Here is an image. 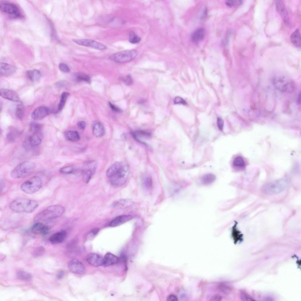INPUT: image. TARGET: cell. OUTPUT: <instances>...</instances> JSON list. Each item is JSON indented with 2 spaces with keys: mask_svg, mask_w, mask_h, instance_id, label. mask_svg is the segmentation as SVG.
<instances>
[{
  "mask_svg": "<svg viewBox=\"0 0 301 301\" xmlns=\"http://www.w3.org/2000/svg\"><path fill=\"white\" fill-rule=\"evenodd\" d=\"M129 172V168L127 164L121 162H116L108 169L106 175L113 186L119 187L126 182Z\"/></svg>",
  "mask_w": 301,
  "mask_h": 301,
  "instance_id": "cell-1",
  "label": "cell"
},
{
  "mask_svg": "<svg viewBox=\"0 0 301 301\" xmlns=\"http://www.w3.org/2000/svg\"><path fill=\"white\" fill-rule=\"evenodd\" d=\"M38 203L35 200L25 198L16 199L10 203V209L16 213H31L38 207Z\"/></svg>",
  "mask_w": 301,
  "mask_h": 301,
  "instance_id": "cell-2",
  "label": "cell"
},
{
  "mask_svg": "<svg viewBox=\"0 0 301 301\" xmlns=\"http://www.w3.org/2000/svg\"><path fill=\"white\" fill-rule=\"evenodd\" d=\"M64 211V208L61 205L50 206L37 214L34 217V221L37 222L59 218L62 215Z\"/></svg>",
  "mask_w": 301,
  "mask_h": 301,
  "instance_id": "cell-3",
  "label": "cell"
},
{
  "mask_svg": "<svg viewBox=\"0 0 301 301\" xmlns=\"http://www.w3.org/2000/svg\"><path fill=\"white\" fill-rule=\"evenodd\" d=\"M35 168V165L33 162L25 161L16 166L11 172V176L15 179L23 178L32 173Z\"/></svg>",
  "mask_w": 301,
  "mask_h": 301,
  "instance_id": "cell-4",
  "label": "cell"
},
{
  "mask_svg": "<svg viewBox=\"0 0 301 301\" xmlns=\"http://www.w3.org/2000/svg\"><path fill=\"white\" fill-rule=\"evenodd\" d=\"M288 182L280 180L268 183L263 186L261 189L264 194L269 195L278 194L285 190L288 187Z\"/></svg>",
  "mask_w": 301,
  "mask_h": 301,
  "instance_id": "cell-5",
  "label": "cell"
},
{
  "mask_svg": "<svg viewBox=\"0 0 301 301\" xmlns=\"http://www.w3.org/2000/svg\"><path fill=\"white\" fill-rule=\"evenodd\" d=\"M42 186L41 178L37 176H34L24 182L21 185V188L25 193L32 194L38 191Z\"/></svg>",
  "mask_w": 301,
  "mask_h": 301,
  "instance_id": "cell-6",
  "label": "cell"
},
{
  "mask_svg": "<svg viewBox=\"0 0 301 301\" xmlns=\"http://www.w3.org/2000/svg\"><path fill=\"white\" fill-rule=\"evenodd\" d=\"M138 54V52L136 50L124 51L111 55L109 58L118 63H125L132 60Z\"/></svg>",
  "mask_w": 301,
  "mask_h": 301,
  "instance_id": "cell-7",
  "label": "cell"
},
{
  "mask_svg": "<svg viewBox=\"0 0 301 301\" xmlns=\"http://www.w3.org/2000/svg\"><path fill=\"white\" fill-rule=\"evenodd\" d=\"M0 9L1 11L8 14L12 18L23 17L18 6L13 3L6 1L1 2Z\"/></svg>",
  "mask_w": 301,
  "mask_h": 301,
  "instance_id": "cell-8",
  "label": "cell"
},
{
  "mask_svg": "<svg viewBox=\"0 0 301 301\" xmlns=\"http://www.w3.org/2000/svg\"><path fill=\"white\" fill-rule=\"evenodd\" d=\"M97 162L94 160L88 161L83 165L82 168L83 179L85 183H88L94 174L97 167Z\"/></svg>",
  "mask_w": 301,
  "mask_h": 301,
  "instance_id": "cell-9",
  "label": "cell"
},
{
  "mask_svg": "<svg viewBox=\"0 0 301 301\" xmlns=\"http://www.w3.org/2000/svg\"><path fill=\"white\" fill-rule=\"evenodd\" d=\"M72 40L78 45L90 47L97 50H103L107 48V47L104 44L91 39H73Z\"/></svg>",
  "mask_w": 301,
  "mask_h": 301,
  "instance_id": "cell-10",
  "label": "cell"
},
{
  "mask_svg": "<svg viewBox=\"0 0 301 301\" xmlns=\"http://www.w3.org/2000/svg\"><path fill=\"white\" fill-rule=\"evenodd\" d=\"M68 266L70 271L75 274H83L86 272L84 265L77 259H73L70 261L68 263Z\"/></svg>",
  "mask_w": 301,
  "mask_h": 301,
  "instance_id": "cell-11",
  "label": "cell"
},
{
  "mask_svg": "<svg viewBox=\"0 0 301 301\" xmlns=\"http://www.w3.org/2000/svg\"><path fill=\"white\" fill-rule=\"evenodd\" d=\"M51 112V110L48 107L41 106L34 109L31 113V116L34 120H40L44 118Z\"/></svg>",
  "mask_w": 301,
  "mask_h": 301,
  "instance_id": "cell-12",
  "label": "cell"
},
{
  "mask_svg": "<svg viewBox=\"0 0 301 301\" xmlns=\"http://www.w3.org/2000/svg\"><path fill=\"white\" fill-rule=\"evenodd\" d=\"M0 95L3 98L13 101H18L20 98L15 91L9 89L2 88L0 90Z\"/></svg>",
  "mask_w": 301,
  "mask_h": 301,
  "instance_id": "cell-13",
  "label": "cell"
},
{
  "mask_svg": "<svg viewBox=\"0 0 301 301\" xmlns=\"http://www.w3.org/2000/svg\"><path fill=\"white\" fill-rule=\"evenodd\" d=\"M51 228L48 225L39 222H37L32 227L31 232L35 234H47Z\"/></svg>",
  "mask_w": 301,
  "mask_h": 301,
  "instance_id": "cell-14",
  "label": "cell"
},
{
  "mask_svg": "<svg viewBox=\"0 0 301 301\" xmlns=\"http://www.w3.org/2000/svg\"><path fill=\"white\" fill-rule=\"evenodd\" d=\"M17 70L16 68L7 63L2 62L0 64L1 76H8L14 73Z\"/></svg>",
  "mask_w": 301,
  "mask_h": 301,
  "instance_id": "cell-15",
  "label": "cell"
},
{
  "mask_svg": "<svg viewBox=\"0 0 301 301\" xmlns=\"http://www.w3.org/2000/svg\"><path fill=\"white\" fill-rule=\"evenodd\" d=\"M275 4L277 10L280 15L284 22L288 24L289 17L287 10L285 5L282 1H275Z\"/></svg>",
  "mask_w": 301,
  "mask_h": 301,
  "instance_id": "cell-16",
  "label": "cell"
},
{
  "mask_svg": "<svg viewBox=\"0 0 301 301\" xmlns=\"http://www.w3.org/2000/svg\"><path fill=\"white\" fill-rule=\"evenodd\" d=\"M86 261L90 265L97 267L103 265V259L96 254L91 253L87 257Z\"/></svg>",
  "mask_w": 301,
  "mask_h": 301,
  "instance_id": "cell-17",
  "label": "cell"
},
{
  "mask_svg": "<svg viewBox=\"0 0 301 301\" xmlns=\"http://www.w3.org/2000/svg\"><path fill=\"white\" fill-rule=\"evenodd\" d=\"M66 235V232L65 230H61L51 235L49 238V240L53 244L60 243L65 240Z\"/></svg>",
  "mask_w": 301,
  "mask_h": 301,
  "instance_id": "cell-18",
  "label": "cell"
},
{
  "mask_svg": "<svg viewBox=\"0 0 301 301\" xmlns=\"http://www.w3.org/2000/svg\"><path fill=\"white\" fill-rule=\"evenodd\" d=\"M132 218V216L129 215H123L118 216L110 222L109 226L111 227L119 226L129 221Z\"/></svg>",
  "mask_w": 301,
  "mask_h": 301,
  "instance_id": "cell-19",
  "label": "cell"
},
{
  "mask_svg": "<svg viewBox=\"0 0 301 301\" xmlns=\"http://www.w3.org/2000/svg\"><path fill=\"white\" fill-rule=\"evenodd\" d=\"M42 139L41 131L34 133L29 137V144L31 146H37L41 143Z\"/></svg>",
  "mask_w": 301,
  "mask_h": 301,
  "instance_id": "cell-20",
  "label": "cell"
},
{
  "mask_svg": "<svg viewBox=\"0 0 301 301\" xmlns=\"http://www.w3.org/2000/svg\"><path fill=\"white\" fill-rule=\"evenodd\" d=\"M93 135L97 137H101L104 135L105 128L100 122L98 121L94 122L93 125Z\"/></svg>",
  "mask_w": 301,
  "mask_h": 301,
  "instance_id": "cell-21",
  "label": "cell"
},
{
  "mask_svg": "<svg viewBox=\"0 0 301 301\" xmlns=\"http://www.w3.org/2000/svg\"><path fill=\"white\" fill-rule=\"evenodd\" d=\"M118 258L110 253L106 254L103 259V265L108 267L117 263L119 261Z\"/></svg>",
  "mask_w": 301,
  "mask_h": 301,
  "instance_id": "cell-22",
  "label": "cell"
},
{
  "mask_svg": "<svg viewBox=\"0 0 301 301\" xmlns=\"http://www.w3.org/2000/svg\"><path fill=\"white\" fill-rule=\"evenodd\" d=\"M205 34V31L203 28H198L192 34L191 36L192 40L194 42H198L203 39Z\"/></svg>",
  "mask_w": 301,
  "mask_h": 301,
  "instance_id": "cell-23",
  "label": "cell"
},
{
  "mask_svg": "<svg viewBox=\"0 0 301 301\" xmlns=\"http://www.w3.org/2000/svg\"><path fill=\"white\" fill-rule=\"evenodd\" d=\"M133 202L129 199H121L114 202L113 206L117 208H125L131 205Z\"/></svg>",
  "mask_w": 301,
  "mask_h": 301,
  "instance_id": "cell-24",
  "label": "cell"
},
{
  "mask_svg": "<svg viewBox=\"0 0 301 301\" xmlns=\"http://www.w3.org/2000/svg\"><path fill=\"white\" fill-rule=\"evenodd\" d=\"M290 41L295 46L300 47L301 46V36L300 32L299 29H296L291 35Z\"/></svg>",
  "mask_w": 301,
  "mask_h": 301,
  "instance_id": "cell-25",
  "label": "cell"
},
{
  "mask_svg": "<svg viewBox=\"0 0 301 301\" xmlns=\"http://www.w3.org/2000/svg\"><path fill=\"white\" fill-rule=\"evenodd\" d=\"M26 75L30 81H35L38 80L40 78L41 73L39 70L35 69L27 71Z\"/></svg>",
  "mask_w": 301,
  "mask_h": 301,
  "instance_id": "cell-26",
  "label": "cell"
},
{
  "mask_svg": "<svg viewBox=\"0 0 301 301\" xmlns=\"http://www.w3.org/2000/svg\"><path fill=\"white\" fill-rule=\"evenodd\" d=\"M65 138L69 141H78L80 139L78 132L76 131H70L66 132L64 134Z\"/></svg>",
  "mask_w": 301,
  "mask_h": 301,
  "instance_id": "cell-27",
  "label": "cell"
},
{
  "mask_svg": "<svg viewBox=\"0 0 301 301\" xmlns=\"http://www.w3.org/2000/svg\"><path fill=\"white\" fill-rule=\"evenodd\" d=\"M16 277L19 280L27 282L31 281L32 278L30 273L23 271L17 272L16 274Z\"/></svg>",
  "mask_w": 301,
  "mask_h": 301,
  "instance_id": "cell-28",
  "label": "cell"
},
{
  "mask_svg": "<svg viewBox=\"0 0 301 301\" xmlns=\"http://www.w3.org/2000/svg\"><path fill=\"white\" fill-rule=\"evenodd\" d=\"M216 177L212 173H208L203 175L201 179V182L205 185H209L213 182Z\"/></svg>",
  "mask_w": 301,
  "mask_h": 301,
  "instance_id": "cell-29",
  "label": "cell"
},
{
  "mask_svg": "<svg viewBox=\"0 0 301 301\" xmlns=\"http://www.w3.org/2000/svg\"><path fill=\"white\" fill-rule=\"evenodd\" d=\"M15 114L16 117L20 120L23 119L25 115V108L23 104H20L17 105Z\"/></svg>",
  "mask_w": 301,
  "mask_h": 301,
  "instance_id": "cell-30",
  "label": "cell"
},
{
  "mask_svg": "<svg viewBox=\"0 0 301 301\" xmlns=\"http://www.w3.org/2000/svg\"><path fill=\"white\" fill-rule=\"evenodd\" d=\"M69 94V93L66 92H63L62 93L57 112H59L63 108Z\"/></svg>",
  "mask_w": 301,
  "mask_h": 301,
  "instance_id": "cell-31",
  "label": "cell"
},
{
  "mask_svg": "<svg viewBox=\"0 0 301 301\" xmlns=\"http://www.w3.org/2000/svg\"><path fill=\"white\" fill-rule=\"evenodd\" d=\"M143 187L146 189L150 190L152 187V181L151 177L149 175L144 176L142 180Z\"/></svg>",
  "mask_w": 301,
  "mask_h": 301,
  "instance_id": "cell-32",
  "label": "cell"
},
{
  "mask_svg": "<svg viewBox=\"0 0 301 301\" xmlns=\"http://www.w3.org/2000/svg\"><path fill=\"white\" fill-rule=\"evenodd\" d=\"M237 223H235V224L233 227L232 235V236L235 241L237 242L238 240H240L242 239V235L240 232L236 228V226Z\"/></svg>",
  "mask_w": 301,
  "mask_h": 301,
  "instance_id": "cell-33",
  "label": "cell"
},
{
  "mask_svg": "<svg viewBox=\"0 0 301 301\" xmlns=\"http://www.w3.org/2000/svg\"><path fill=\"white\" fill-rule=\"evenodd\" d=\"M233 164L236 167L243 168L245 167V164L243 158L240 156L236 157L234 160Z\"/></svg>",
  "mask_w": 301,
  "mask_h": 301,
  "instance_id": "cell-34",
  "label": "cell"
},
{
  "mask_svg": "<svg viewBox=\"0 0 301 301\" xmlns=\"http://www.w3.org/2000/svg\"><path fill=\"white\" fill-rule=\"evenodd\" d=\"M19 134V132L13 129L9 132L7 135V138L10 141H14Z\"/></svg>",
  "mask_w": 301,
  "mask_h": 301,
  "instance_id": "cell-35",
  "label": "cell"
},
{
  "mask_svg": "<svg viewBox=\"0 0 301 301\" xmlns=\"http://www.w3.org/2000/svg\"><path fill=\"white\" fill-rule=\"evenodd\" d=\"M45 252L44 248L42 246H40L36 248L33 250L32 255L34 257H38L42 256Z\"/></svg>",
  "mask_w": 301,
  "mask_h": 301,
  "instance_id": "cell-36",
  "label": "cell"
},
{
  "mask_svg": "<svg viewBox=\"0 0 301 301\" xmlns=\"http://www.w3.org/2000/svg\"><path fill=\"white\" fill-rule=\"evenodd\" d=\"M42 127L41 124L35 122H32L30 124V130L33 133L41 132Z\"/></svg>",
  "mask_w": 301,
  "mask_h": 301,
  "instance_id": "cell-37",
  "label": "cell"
},
{
  "mask_svg": "<svg viewBox=\"0 0 301 301\" xmlns=\"http://www.w3.org/2000/svg\"><path fill=\"white\" fill-rule=\"evenodd\" d=\"M141 38L134 32H131L129 36V41L133 44L138 43L141 41Z\"/></svg>",
  "mask_w": 301,
  "mask_h": 301,
  "instance_id": "cell-38",
  "label": "cell"
},
{
  "mask_svg": "<svg viewBox=\"0 0 301 301\" xmlns=\"http://www.w3.org/2000/svg\"><path fill=\"white\" fill-rule=\"evenodd\" d=\"M242 3V1L237 0H228L225 2L226 4L228 6L233 7L238 6Z\"/></svg>",
  "mask_w": 301,
  "mask_h": 301,
  "instance_id": "cell-39",
  "label": "cell"
},
{
  "mask_svg": "<svg viewBox=\"0 0 301 301\" xmlns=\"http://www.w3.org/2000/svg\"><path fill=\"white\" fill-rule=\"evenodd\" d=\"M74 170V167L71 165L68 166L61 168L59 171L64 174H70L73 172Z\"/></svg>",
  "mask_w": 301,
  "mask_h": 301,
  "instance_id": "cell-40",
  "label": "cell"
},
{
  "mask_svg": "<svg viewBox=\"0 0 301 301\" xmlns=\"http://www.w3.org/2000/svg\"><path fill=\"white\" fill-rule=\"evenodd\" d=\"M76 78L77 79L80 81H83L87 83H90L91 78L90 77L86 74H77Z\"/></svg>",
  "mask_w": 301,
  "mask_h": 301,
  "instance_id": "cell-41",
  "label": "cell"
},
{
  "mask_svg": "<svg viewBox=\"0 0 301 301\" xmlns=\"http://www.w3.org/2000/svg\"><path fill=\"white\" fill-rule=\"evenodd\" d=\"M59 69L62 72L67 73L70 71V68L68 66L63 63H60L58 66Z\"/></svg>",
  "mask_w": 301,
  "mask_h": 301,
  "instance_id": "cell-42",
  "label": "cell"
},
{
  "mask_svg": "<svg viewBox=\"0 0 301 301\" xmlns=\"http://www.w3.org/2000/svg\"><path fill=\"white\" fill-rule=\"evenodd\" d=\"M124 83L127 86L131 85L133 83V80L131 76L130 75L126 76L124 79Z\"/></svg>",
  "mask_w": 301,
  "mask_h": 301,
  "instance_id": "cell-43",
  "label": "cell"
},
{
  "mask_svg": "<svg viewBox=\"0 0 301 301\" xmlns=\"http://www.w3.org/2000/svg\"><path fill=\"white\" fill-rule=\"evenodd\" d=\"M174 103L176 104H183L185 105L186 104V102L182 98L180 97H177L174 99Z\"/></svg>",
  "mask_w": 301,
  "mask_h": 301,
  "instance_id": "cell-44",
  "label": "cell"
},
{
  "mask_svg": "<svg viewBox=\"0 0 301 301\" xmlns=\"http://www.w3.org/2000/svg\"><path fill=\"white\" fill-rule=\"evenodd\" d=\"M217 123L219 129L220 130H222L223 129L224 126V121L223 120L220 118H218L217 119Z\"/></svg>",
  "mask_w": 301,
  "mask_h": 301,
  "instance_id": "cell-45",
  "label": "cell"
},
{
  "mask_svg": "<svg viewBox=\"0 0 301 301\" xmlns=\"http://www.w3.org/2000/svg\"><path fill=\"white\" fill-rule=\"evenodd\" d=\"M109 105L113 111L116 112H121V110L116 106L110 102H109Z\"/></svg>",
  "mask_w": 301,
  "mask_h": 301,
  "instance_id": "cell-46",
  "label": "cell"
},
{
  "mask_svg": "<svg viewBox=\"0 0 301 301\" xmlns=\"http://www.w3.org/2000/svg\"><path fill=\"white\" fill-rule=\"evenodd\" d=\"M78 127L80 129L84 130L86 127V123L83 121H78L77 123Z\"/></svg>",
  "mask_w": 301,
  "mask_h": 301,
  "instance_id": "cell-47",
  "label": "cell"
},
{
  "mask_svg": "<svg viewBox=\"0 0 301 301\" xmlns=\"http://www.w3.org/2000/svg\"><path fill=\"white\" fill-rule=\"evenodd\" d=\"M222 299V297L219 295H215L212 297L210 300L212 301H219Z\"/></svg>",
  "mask_w": 301,
  "mask_h": 301,
  "instance_id": "cell-48",
  "label": "cell"
},
{
  "mask_svg": "<svg viewBox=\"0 0 301 301\" xmlns=\"http://www.w3.org/2000/svg\"><path fill=\"white\" fill-rule=\"evenodd\" d=\"M167 300L168 301H177L178 299L177 297L175 295H170L168 296Z\"/></svg>",
  "mask_w": 301,
  "mask_h": 301,
  "instance_id": "cell-49",
  "label": "cell"
},
{
  "mask_svg": "<svg viewBox=\"0 0 301 301\" xmlns=\"http://www.w3.org/2000/svg\"><path fill=\"white\" fill-rule=\"evenodd\" d=\"M64 275V272L63 271H59L57 275V278L58 280L62 279Z\"/></svg>",
  "mask_w": 301,
  "mask_h": 301,
  "instance_id": "cell-50",
  "label": "cell"
},
{
  "mask_svg": "<svg viewBox=\"0 0 301 301\" xmlns=\"http://www.w3.org/2000/svg\"><path fill=\"white\" fill-rule=\"evenodd\" d=\"M301 92H300L299 94V95H298V97H297V103L299 105H300L301 104Z\"/></svg>",
  "mask_w": 301,
  "mask_h": 301,
  "instance_id": "cell-51",
  "label": "cell"
}]
</instances>
